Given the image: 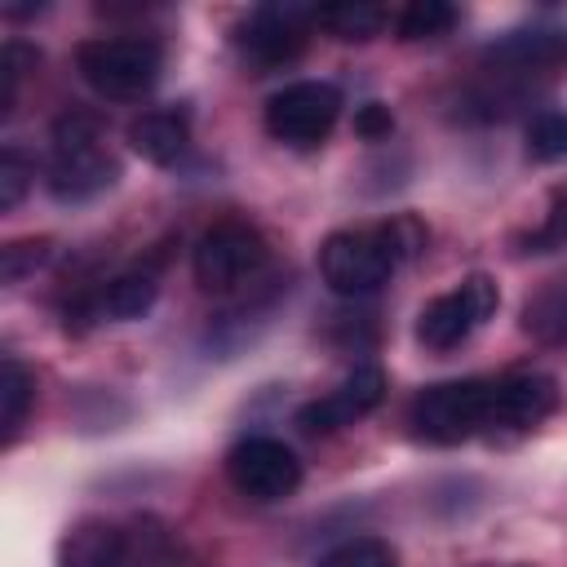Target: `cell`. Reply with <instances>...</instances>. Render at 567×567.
Returning <instances> with one entry per match:
<instances>
[{
	"label": "cell",
	"instance_id": "1",
	"mask_svg": "<svg viewBox=\"0 0 567 567\" xmlns=\"http://www.w3.org/2000/svg\"><path fill=\"white\" fill-rule=\"evenodd\" d=\"M425 248V230L412 217H394L385 226L363 230H337L319 248V275L337 297H368L390 275Z\"/></svg>",
	"mask_w": 567,
	"mask_h": 567
},
{
	"label": "cell",
	"instance_id": "2",
	"mask_svg": "<svg viewBox=\"0 0 567 567\" xmlns=\"http://www.w3.org/2000/svg\"><path fill=\"white\" fill-rule=\"evenodd\" d=\"M75 66L102 97H142L155 89L164 53L146 35H97L75 49Z\"/></svg>",
	"mask_w": 567,
	"mask_h": 567
},
{
	"label": "cell",
	"instance_id": "3",
	"mask_svg": "<svg viewBox=\"0 0 567 567\" xmlns=\"http://www.w3.org/2000/svg\"><path fill=\"white\" fill-rule=\"evenodd\" d=\"M492 390H496V381H487V377L430 385L412 399L408 421L430 443H465L478 430H492Z\"/></svg>",
	"mask_w": 567,
	"mask_h": 567
},
{
	"label": "cell",
	"instance_id": "4",
	"mask_svg": "<svg viewBox=\"0 0 567 567\" xmlns=\"http://www.w3.org/2000/svg\"><path fill=\"white\" fill-rule=\"evenodd\" d=\"M190 266L204 292H235L266 266V239L248 221H217L199 235Z\"/></svg>",
	"mask_w": 567,
	"mask_h": 567
},
{
	"label": "cell",
	"instance_id": "5",
	"mask_svg": "<svg viewBox=\"0 0 567 567\" xmlns=\"http://www.w3.org/2000/svg\"><path fill=\"white\" fill-rule=\"evenodd\" d=\"M501 306V288L487 275H470L461 279L452 292H439L434 301H425L421 319H416V341L425 350H456L474 328H483Z\"/></svg>",
	"mask_w": 567,
	"mask_h": 567
},
{
	"label": "cell",
	"instance_id": "6",
	"mask_svg": "<svg viewBox=\"0 0 567 567\" xmlns=\"http://www.w3.org/2000/svg\"><path fill=\"white\" fill-rule=\"evenodd\" d=\"M341 115V89L328 80H297L284 84L266 102V128L284 146H319Z\"/></svg>",
	"mask_w": 567,
	"mask_h": 567
},
{
	"label": "cell",
	"instance_id": "7",
	"mask_svg": "<svg viewBox=\"0 0 567 567\" xmlns=\"http://www.w3.org/2000/svg\"><path fill=\"white\" fill-rule=\"evenodd\" d=\"M226 474L235 483V492H244L248 501H288L301 487V461L288 443L266 439V434H248L226 452Z\"/></svg>",
	"mask_w": 567,
	"mask_h": 567
},
{
	"label": "cell",
	"instance_id": "8",
	"mask_svg": "<svg viewBox=\"0 0 567 567\" xmlns=\"http://www.w3.org/2000/svg\"><path fill=\"white\" fill-rule=\"evenodd\" d=\"M315 27V9L301 4H266L257 13H248V22L239 27V49L257 62V66H279L292 62L306 49V31Z\"/></svg>",
	"mask_w": 567,
	"mask_h": 567
},
{
	"label": "cell",
	"instance_id": "9",
	"mask_svg": "<svg viewBox=\"0 0 567 567\" xmlns=\"http://www.w3.org/2000/svg\"><path fill=\"white\" fill-rule=\"evenodd\" d=\"M385 399V372L377 363H363L354 368L337 390L310 399L301 412H297V425L306 434H332V430H346L354 425L359 416H368L377 403Z\"/></svg>",
	"mask_w": 567,
	"mask_h": 567
},
{
	"label": "cell",
	"instance_id": "10",
	"mask_svg": "<svg viewBox=\"0 0 567 567\" xmlns=\"http://www.w3.org/2000/svg\"><path fill=\"white\" fill-rule=\"evenodd\" d=\"M558 408V381L549 372H514L492 390V430H532Z\"/></svg>",
	"mask_w": 567,
	"mask_h": 567
},
{
	"label": "cell",
	"instance_id": "11",
	"mask_svg": "<svg viewBox=\"0 0 567 567\" xmlns=\"http://www.w3.org/2000/svg\"><path fill=\"white\" fill-rule=\"evenodd\" d=\"M115 177H120V164L102 151V142H89V146H53L49 190L58 199H89V195L106 190Z\"/></svg>",
	"mask_w": 567,
	"mask_h": 567
},
{
	"label": "cell",
	"instance_id": "12",
	"mask_svg": "<svg viewBox=\"0 0 567 567\" xmlns=\"http://www.w3.org/2000/svg\"><path fill=\"white\" fill-rule=\"evenodd\" d=\"M58 563L62 567H128L133 563V540H128L124 527H115L106 518H84L62 536Z\"/></svg>",
	"mask_w": 567,
	"mask_h": 567
},
{
	"label": "cell",
	"instance_id": "13",
	"mask_svg": "<svg viewBox=\"0 0 567 567\" xmlns=\"http://www.w3.org/2000/svg\"><path fill=\"white\" fill-rule=\"evenodd\" d=\"M159 270H164V252H151V257L133 261L128 270H120L102 288L97 310L111 315V319H142L159 297Z\"/></svg>",
	"mask_w": 567,
	"mask_h": 567
},
{
	"label": "cell",
	"instance_id": "14",
	"mask_svg": "<svg viewBox=\"0 0 567 567\" xmlns=\"http://www.w3.org/2000/svg\"><path fill=\"white\" fill-rule=\"evenodd\" d=\"M128 142L142 159L173 164V159H182V151L190 142V120H186V111H146L128 124Z\"/></svg>",
	"mask_w": 567,
	"mask_h": 567
},
{
	"label": "cell",
	"instance_id": "15",
	"mask_svg": "<svg viewBox=\"0 0 567 567\" xmlns=\"http://www.w3.org/2000/svg\"><path fill=\"white\" fill-rule=\"evenodd\" d=\"M487 58L496 66H505V71H545V66L567 58V35L563 31H545V27L509 31L501 44H492Z\"/></svg>",
	"mask_w": 567,
	"mask_h": 567
},
{
	"label": "cell",
	"instance_id": "16",
	"mask_svg": "<svg viewBox=\"0 0 567 567\" xmlns=\"http://www.w3.org/2000/svg\"><path fill=\"white\" fill-rule=\"evenodd\" d=\"M315 27H323L332 40H372L385 27V9L368 0H341V4L315 9Z\"/></svg>",
	"mask_w": 567,
	"mask_h": 567
},
{
	"label": "cell",
	"instance_id": "17",
	"mask_svg": "<svg viewBox=\"0 0 567 567\" xmlns=\"http://www.w3.org/2000/svg\"><path fill=\"white\" fill-rule=\"evenodd\" d=\"M523 328L545 341V346H563L567 341V279L549 284L545 292H536L523 310Z\"/></svg>",
	"mask_w": 567,
	"mask_h": 567
},
{
	"label": "cell",
	"instance_id": "18",
	"mask_svg": "<svg viewBox=\"0 0 567 567\" xmlns=\"http://www.w3.org/2000/svg\"><path fill=\"white\" fill-rule=\"evenodd\" d=\"M31 399H35V377L9 354L0 363V425H4V439H13L31 412Z\"/></svg>",
	"mask_w": 567,
	"mask_h": 567
},
{
	"label": "cell",
	"instance_id": "19",
	"mask_svg": "<svg viewBox=\"0 0 567 567\" xmlns=\"http://www.w3.org/2000/svg\"><path fill=\"white\" fill-rule=\"evenodd\" d=\"M456 18L461 13L447 0H412L399 13L394 31H399V40H439V35H447L456 27Z\"/></svg>",
	"mask_w": 567,
	"mask_h": 567
},
{
	"label": "cell",
	"instance_id": "20",
	"mask_svg": "<svg viewBox=\"0 0 567 567\" xmlns=\"http://www.w3.org/2000/svg\"><path fill=\"white\" fill-rule=\"evenodd\" d=\"M527 155L540 164H554L567 155V115L563 111H540L527 124Z\"/></svg>",
	"mask_w": 567,
	"mask_h": 567
},
{
	"label": "cell",
	"instance_id": "21",
	"mask_svg": "<svg viewBox=\"0 0 567 567\" xmlns=\"http://www.w3.org/2000/svg\"><path fill=\"white\" fill-rule=\"evenodd\" d=\"M35 62H40V53H35L31 44H22V40H9V44H4V53H0V115L13 111L18 80H22L27 71H35Z\"/></svg>",
	"mask_w": 567,
	"mask_h": 567
},
{
	"label": "cell",
	"instance_id": "22",
	"mask_svg": "<svg viewBox=\"0 0 567 567\" xmlns=\"http://www.w3.org/2000/svg\"><path fill=\"white\" fill-rule=\"evenodd\" d=\"M44 257H49V239H13L0 248V279L22 284L27 275H35V266H44Z\"/></svg>",
	"mask_w": 567,
	"mask_h": 567
},
{
	"label": "cell",
	"instance_id": "23",
	"mask_svg": "<svg viewBox=\"0 0 567 567\" xmlns=\"http://www.w3.org/2000/svg\"><path fill=\"white\" fill-rule=\"evenodd\" d=\"M319 567H399V558H394V549L385 540L363 536V540H350V545L332 549Z\"/></svg>",
	"mask_w": 567,
	"mask_h": 567
},
{
	"label": "cell",
	"instance_id": "24",
	"mask_svg": "<svg viewBox=\"0 0 567 567\" xmlns=\"http://www.w3.org/2000/svg\"><path fill=\"white\" fill-rule=\"evenodd\" d=\"M31 177H35V164H31L18 146H4V155H0V208H4V213L22 204Z\"/></svg>",
	"mask_w": 567,
	"mask_h": 567
},
{
	"label": "cell",
	"instance_id": "25",
	"mask_svg": "<svg viewBox=\"0 0 567 567\" xmlns=\"http://www.w3.org/2000/svg\"><path fill=\"white\" fill-rule=\"evenodd\" d=\"M102 137V120L93 111H66L53 124V146H89Z\"/></svg>",
	"mask_w": 567,
	"mask_h": 567
},
{
	"label": "cell",
	"instance_id": "26",
	"mask_svg": "<svg viewBox=\"0 0 567 567\" xmlns=\"http://www.w3.org/2000/svg\"><path fill=\"white\" fill-rule=\"evenodd\" d=\"M563 244H567V195H554L545 221L527 235V248H532V252H554V248H563Z\"/></svg>",
	"mask_w": 567,
	"mask_h": 567
},
{
	"label": "cell",
	"instance_id": "27",
	"mask_svg": "<svg viewBox=\"0 0 567 567\" xmlns=\"http://www.w3.org/2000/svg\"><path fill=\"white\" fill-rule=\"evenodd\" d=\"M390 128H394V115H390V106H381V102H368V106H359V115H354V133H359V137L377 142V137H390Z\"/></svg>",
	"mask_w": 567,
	"mask_h": 567
}]
</instances>
